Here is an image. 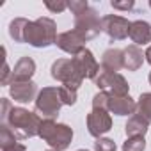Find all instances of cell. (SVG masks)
<instances>
[{
  "instance_id": "obj_1",
  "label": "cell",
  "mask_w": 151,
  "mask_h": 151,
  "mask_svg": "<svg viewBox=\"0 0 151 151\" xmlns=\"http://www.w3.org/2000/svg\"><path fill=\"white\" fill-rule=\"evenodd\" d=\"M41 121L43 119L36 112H29L23 107H13L11 112L7 114L4 124H7L18 139L25 140V139H32V137L39 135Z\"/></svg>"
},
{
  "instance_id": "obj_2",
  "label": "cell",
  "mask_w": 151,
  "mask_h": 151,
  "mask_svg": "<svg viewBox=\"0 0 151 151\" xmlns=\"http://www.w3.org/2000/svg\"><path fill=\"white\" fill-rule=\"evenodd\" d=\"M57 25L52 18L43 16L34 22H29L25 30V43H29L34 48H46L50 45H55L57 41Z\"/></svg>"
},
{
  "instance_id": "obj_3",
  "label": "cell",
  "mask_w": 151,
  "mask_h": 151,
  "mask_svg": "<svg viewBox=\"0 0 151 151\" xmlns=\"http://www.w3.org/2000/svg\"><path fill=\"white\" fill-rule=\"evenodd\" d=\"M39 137L55 151H66L73 140L71 126L64 123H55L53 119H43L39 126Z\"/></svg>"
},
{
  "instance_id": "obj_4",
  "label": "cell",
  "mask_w": 151,
  "mask_h": 151,
  "mask_svg": "<svg viewBox=\"0 0 151 151\" xmlns=\"http://www.w3.org/2000/svg\"><path fill=\"white\" fill-rule=\"evenodd\" d=\"M50 75H52V78H55L62 86H68L73 89H78L84 82L82 73L78 71L73 59H57L50 68Z\"/></svg>"
},
{
  "instance_id": "obj_5",
  "label": "cell",
  "mask_w": 151,
  "mask_h": 151,
  "mask_svg": "<svg viewBox=\"0 0 151 151\" xmlns=\"http://www.w3.org/2000/svg\"><path fill=\"white\" fill-rule=\"evenodd\" d=\"M60 107H62V100L59 96V87H43L34 101L36 114L41 119H53L55 121Z\"/></svg>"
},
{
  "instance_id": "obj_6",
  "label": "cell",
  "mask_w": 151,
  "mask_h": 151,
  "mask_svg": "<svg viewBox=\"0 0 151 151\" xmlns=\"http://www.w3.org/2000/svg\"><path fill=\"white\" fill-rule=\"evenodd\" d=\"M94 84L100 91H105L110 96H128V91H130V86L123 75L110 73L105 69H100L98 77L94 78Z\"/></svg>"
},
{
  "instance_id": "obj_7",
  "label": "cell",
  "mask_w": 151,
  "mask_h": 151,
  "mask_svg": "<svg viewBox=\"0 0 151 151\" xmlns=\"http://www.w3.org/2000/svg\"><path fill=\"white\" fill-rule=\"evenodd\" d=\"M75 30H78L86 41L94 39L101 30V18L98 16V11L94 7H87L84 13L75 16Z\"/></svg>"
},
{
  "instance_id": "obj_8",
  "label": "cell",
  "mask_w": 151,
  "mask_h": 151,
  "mask_svg": "<svg viewBox=\"0 0 151 151\" xmlns=\"http://www.w3.org/2000/svg\"><path fill=\"white\" fill-rule=\"evenodd\" d=\"M130 25H132V22H128L126 18H123L119 14H107L101 18V30L112 41L126 39L130 34Z\"/></svg>"
},
{
  "instance_id": "obj_9",
  "label": "cell",
  "mask_w": 151,
  "mask_h": 151,
  "mask_svg": "<svg viewBox=\"0 0 151 151\" xmlns=\"http://www.w3.org/2000/svg\"><path fill=\"white\" fill-rule=\"evenodd\" d=\"M112 128V117L109 114V110H103V109H93L89 114H87V132L100 139L103 133H107L109 130Z\"/></svg>"
},
{
  "instance_id": "obj_10",
  "label": "cell",
  "mask_w": 151,
  "mask_h": 151,
  "mask_svg": "<svg viewBox=\"0 0 151 151\" xmlns=\"http://www.w3.org/2000/svg\"><path fill=\"white\" fill-rule=\"evenodd\" d=\"M86 39H84V36L78 32V30H75V29H71V30H66V32H60L59 36H57V41H55V45L62 50V52H66V53H69V55H77L80 50H84L86 48Z\"/></svg>"
},
{
  "instance_id": "obj_11",
  "label": "cell",
  "mask_w": 151,
  "mask_h": 151,
  "mask_svg": "<svg viewBox=\"0 0 151 151\" xmlns=\"http://www.w3.org/2000/svg\"><path fill=\"white\" fill-rule=\"evenodd\" d=\"M73 59V62L77 64V68H78V71L82 73V77L84 78H91V80H94L96 77H98V73H100V64L96 62V59H94V55H93V52L89 50V48H84V50H80L75 57H71Z\"/></svg>"
},
{
  "instance_id": "obj_12",
  "label": "cell",
  "mask_w": 151,
  "mask_h": 151,
  "mask_svg": "<svg viewBox=\"0 0 151 151\" xmlns=\"http://www.w3.org/2000/svg\"><path fill=\"white\" fill-rule=\"evenodd\" d=\"M9 94L18 103H29V101H36L39 93H37V86L30 80V82H13L9 86Z\"/></svg>"
},
{
  "instance_id": "obj_13",
  "label": "cell",
  "mask_w": 151,
  "mask_h": 151,
  "mask_svg": "<svg viewBox=\"0 0 151 151\" xmlns=\"http://www.w3.org/2000/svg\"><path fill=\"white\" fill-rule=\"evenodd\" d=\"M36 73V62L30 57H22L13 69V77H11V84L13 82H30ZM9 84V86H11Z\"/></svg>"
},
{
  "instance_id": "obj_14",
  "label": "cell",
  "mask_w": 151,
  "mask_h": 151,
  "mask_svg": "<svg viewBox=\"0 0 151 151\" xmlns=\"http://www.w3.org/2000/svg\"><path fill=\"white\" fill-rule=\"evenodd\" d=\"M137 110V101L128 96H110L109 100V112L116 116H130L135 114Z\"/></svg>"
},
{
  "instance_id": "obj_15",
  "label": "cell",
  "mask_w": 151,
  "mask_h": 151,
  "mask_svg": "<svg viewBox=\"0 0 151 151\" xmlns=\"http://www.w3.org/2000/svg\"><path fill=\"white\" fill-rule=\"evenodd\" d=\"M128 37L133 41V45H147L151 43V23L144 20H135L130 25V34Z\"/></svg>"
},
{
  "instance_id": "obj_16",
  "label": "cell",
  "mask_w": 151,
  "mask_h": 151,
  "mask_svg": "<svg viewBox=\"0 0 151 151\" xmlns=\"http://www.w3.org/2000/svg\"><path fill=\"white\" fill-rule=\"evenodd\" d=\"M123 50L119 48H109L103 52L101 55V69L110 71V73H117L121 68H124V60H123Z\"/></svg>"
},
{
  "instance_id": "obj_17",
  "label": "cell",
  "mask_w": 151,
  "mask_h": 151,
  "mask_svg": "<svg viewBox=\"0 0 151 151\" xmlns=\"http://www.w3.org/2000/svg\"><path fill=\"white\" fill-rule=\"evenodd\" d=\"M123 55H124V57H123V60H124V69H128V71H137V69H140L142 64H144V60H146L142 50H140L137 45L126 46V48L123 50Z\"/></svg>"
},
{
  "instance_id": "obj_18",
  "label": "cell",
  "mask_w": 151,
  "mask_h": 151,
  "mask_svg": "<svg viewBox=\"0 0 151 151\" xmlns=\"http://www.w3.org/2000/svg\"><path fill=\"white\" fill-rule=\"evenodd\" d=\"M0 147L2 151H25V144L18 142V137L7 124L0 126Z\"/></svg>"
},
{
  "instance_id": "obj_19",
  "label": "cell",
  "mask_w": 151,
  "mask_h": 151,
  "mask_svg": "<svg viewBox=\"0 0 151 151\" xmlns=\"http://www.w3.org/2000/svg\"><path fill=\"white\" fill-rule=\"evenodd\" d=\"M147 128H149V121L144 119L140 114H133L128 119V123L124 126V132H126L128 137H144Z\"/></svg>"
},
{
  "instance_id": "obj_20",
  "label": "cell",
  "mask_w": 151,
  "mask_h": 151,
  "mask_svg": "<svg viewBox=\"0 0 151 151\" xmlns=\"http://www.w3.org/2000/svg\"><path fill=\"white\" fill-rule=\"evenodd\" d=\"M27 25H29V20H25V18H14L9 23V36L14 39V43H25Z\"/></svg>"
},
{
  "instance_id": "obj_21",
  "label": "cell",
  "mask_w": 151,
  "mask_h": 151,
  "mask_svg": "<svg viewBox=\"0 0 151 151\" xmlns=\"http://www.w3.org/2000/svg\"><path fill=\"white\" fill-rule=\"evenodd\" d=\"M137 114L151 123V93H142L137 100Z\"/></svg>"
},
{
  "instance_id": "obj_22",
  "label": "cell",
  "mask_w": 151,
  "mask_h": 151,
  "mask_svg": "<svg viewBox=\"0 0 151 151\" xmlns=\"http://www.w3.org/2000/svg\"><path fill=\"white\" fill-rule=\"evenodd\" d=\"M59 96L62 100V105H75L77 103V89L68 87V86H60L59 87Z\"/></svg>"
},
{
  "instance_id": "obj_23",
  "label": "cell",
  "mask_w": 151,
  "mask_h": 151,
  "mask_svg": "<svg viewBox=\"0 0 151 151\" xmlns=\"http://www.w3.org/2000/svg\"><path fill=\"white\" fill-rule=\"evenodd\" d=\"M146 149V139L144 137H128L123 144V151H144Z\"/></svg>"
},
{
  "instance_id": "obj_24",
  "label": "cell",
  "mask_w": 151,
  "mask_h": 151,
  "mask_svg": "<svg viewBox=\"0 0 151 151\" xmlns=\"http://www.w3.org/2000/svg\"><path fill=\"white\" fill-rule=\"evenodd\" d=\"M109 100H110V94L105 93V91H100L93 96V109H103V110H109Z\"/></svg>"
},
{
  "instance_id": "obj_25",
  "label": "cell",
  "mask_w": 151,
  "mask_h": 151,
  "mask_svg": "<svg viewBox=\"0 0 151 151\" xmlns=\"http://www.w3.org/2000/svg\"><path fill=\"white\" fill-rule=\"evenodd\" d=\"M94 151H116V142L107 137H100L94 142Z\"/></svg>"
},
{
  "instance_id": "obj_26",
  "label": "cell",
  "mask_w": 151,
  "mask_h": 151,
  "mask_svg": "<svg viewBox=\"0 0 151 151\" xmlns=\"http://www.w3.org/2000/svg\"><path fill=\"white\" fill-rule=\"evenodd\" d=\"M4 52V66H2V77H0V86H9L11 84V77H13V71L9 69L7 59H6V48H2Z\"/></svg>"
},
{
  "instance_id": "obj_27",
  "label": "cell",
  "mask_w": 151,
  "mask_h": 151,
  "mask_svg": "<svg viewBox=\"0 0 151 151\" xmlns=\"http://www.w3.org/2000/svg\"><path fill=\"white\" fill-rule=\"evenodd\" d=\"M87 7H89V4L84 2V0H71V2H68V9H69L75 16L80 14V13H84Z\"/></svg>"
},
{
  "instance_id": "obj_28",
  "label": "cell",
  "mask_w": 151,
  "mask_h": 151,
  "mask_svg": "<svg viewBox=\"0 0 151 151\" xmlns=\"http://www.w3.org/2000/svg\"><path fill=\"white\" fill-rule=\"evenodd\" d=\"M45 6L52 13H62L64 9H68V2H45Z\"/></svg>"
},
{
  "instance_id": "obj_29",
  "label": "cell",
  "mask_w": 151,
  "mask_h": 151,
  "mask_svg": "<svg viewBox=\"0 0 151 151\" xmlns=\"http://www.w3.org/2000/svg\"><path fill=\"white\" fill-rule=\"evenodd\" d=\"M110 6L114 9H117V11H132L133 6H135V2H133V0H126V2H114V0H112Z\"/></svg>"
},
{
  "instance_id": "obj_30",
  "label": "cell",
  "mask_w": 151,
  "mask_h": 151,
  "mask_svg": "<svg viewBox=\"0 0 151 151\" xmlns=\"http://www.w3.org/2000/svg\"><path fill=\"white\" fill-rule=\"evenodd\" d=\"M0 107H2V110H0V119H2V123H4L6 117H7V114L11 112L13 105H11V101H9L7 98H2V101H0Z\"/></svg>"
},
{
  "instance_id": "obj_31",
  "label": "cell",
  "mask_w": 151,
  "mask_h": 151,
  "mask_svg": "<svg viewBox=\"0 0 151 151\" xmlns=\"http://www.w3.org/2000/svg\"><path fill=\"white\" fill-rule=\"evenodd\" d=\"M144 57H146V60L151 64V46H147V50H146V53H144Z\"/></svg>"
},
{
  "instance_id": "obj_32",
  "label": "cell",
  "mask_w": 151,
  "mask_h": 151,
  "mask_svg": "<svg viewBox=\"0 0 151 151\" xmlns=\"http://www.w3.org/2000/svg\"><path fill=\"white\" fill-rule=\"evenodd\" d=\"M147 80H149V84H151V73H149V77H147Z\"/></svg>"
},
{
  "instance_id": "obj_33",
  "label": "cell",
  "mask_w": 151,
  "mask_h": 151,
  "mask_svg": "<svg viewBox=\"0 0 151 151\" xmlns=\"http://www.w3.org/2000/svg\"><path fill=\"white\" fill-rule=\"evenodd\" d=\"M77 151H89V149H77Z\"/></svg>"
},
{
  "instance_id": "obj_34",
  "label": "cell",
  "mask_w": 151,
  "mask_h": 151,
  "mask_svg": "<svg viewBox=\"0 0 151 151\" xmlns=\"http://www.w3.org/2000/svg\"><path fill=\"white\" fill-rule=\"evenodd\" d=\"M48 151H55V149H48Z\"/></svg>"
},
{
  "instance_id": "obj_35",
  "label": "cell",
  "mask_w": 151,
  "mask_h": 151,
  "mask_svg": "<svg viewBox=\"0 0 151 151\" xmlns=\"http://www.w3.org/2000/svg\"><path fill=\"white\" fill-rule=\"evenodd\" d=\"M149 7H151V2H149Z\"/></svg>"
}]
</instances>
